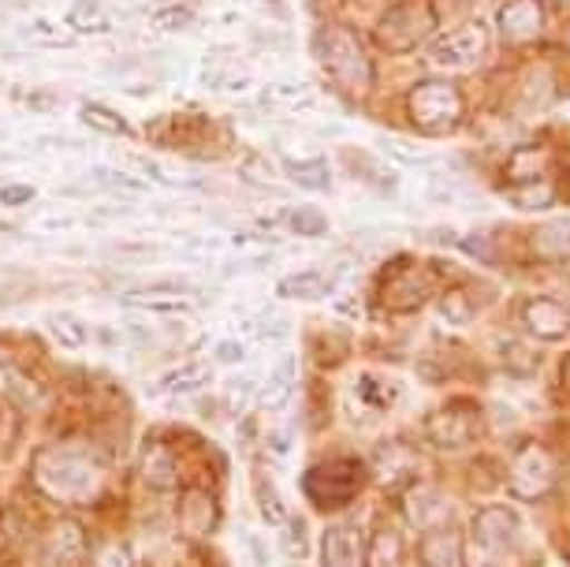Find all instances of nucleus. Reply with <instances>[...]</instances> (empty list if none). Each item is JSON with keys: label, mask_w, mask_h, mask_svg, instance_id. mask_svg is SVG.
<instances>
[{"label": "nucleus", "mask_w": 570, "mask_h": 567, "mask_svg": "<svg viewBox=\"0 0 570 567\" xmlns=\"http://www.w3.org/2000/svg\"><path fill=\"white\" fill-rule=\"evenodd\" d=\"M276 292L284 295V299H298V303H314V299L332 292V284H328V276L321 273V270H303V273L284 276Z\"/></svg>", "instance_id": "aec40b11"}, {"label": "nucleus", "mask_w": 570, "mask_h": 567, "mask_svg": "<svg viewBox=\"0 0 570 567\" xmlns=\"http://www.w3.org/2000/svg\"><path fill=\"white\" fill-rule=\"evenodd\" d=\"M94 179H98V184L105 187V195H112V198H142V195H149V179L146 176L124 173V168H116V165L94 168Z\"/></svg>", "instance_id": "f3484780"}, {"label": "nucleus", "mask_w": 570, "mask_h": 567, "mask_svg": "<svg viewBox=\"0 0 570 567\" xmlns=\"http://www.w3.org/2000/svg\"><path fill=\"white\" fill-rule=\"evenodd\" d=\"M544 27H548V19H544L541 0H508L497 16L500 38L511 41V46H533V41L544 35Z\"/></svg>", "instance_id": "6e6552de"}, {"label": "nucleus", "mask_w": 570, "mask_h": 567, "mask_svg": "<svg viewBox=\"0 0 570 567\" xmlns=\"http://www.w3.org/2000/svg\"><path fill=\"white\" fill-rule=\"evenodd\" d=\"M63 23L75 35H101V30H109V4L105 0H75L68 16H63Z\"/></svg>", "instance_id": "6ab92c4d"}, {"label": "nucleus", "mask_w": 570, "mask_h": 567, "mask_svg": "<svg viewBox=\"0 0 570 567\" xmlns=\"http://www.w3.org/2000/svg\"><path fill=\"white\" fill-rule=\"evenodd\" d=\"M262 105L265 109H284V113H298L306 105H314V87L306 79H276L262 90Z\"/></svg>", "instance_id": "2eb2a0df"}, {"label": "nucleus", "mask_w": 570, "mask_h": 567, "mask_svg": "<svg viewBox=\"0 0 570 567\" xmlns=\"http://www.w3.org/2000/svg\"><path fill=\"white\" fill-rule=\"evenodd\" d=\"M406 120L422 135H455L466 120V98L451 79H422L406 94Z\"/></svg>", "instance_id": "f03ea898"}, {"label": "nucleus", "mask_w": 570, "mask_h": 567, "mask_svg": "<svg viewBox=\"0 0 570 567\" xmlns=\"http://www.w3.org/2000/svg\"><path fill=\"white\" fill-rule=\"evenodd\" d=\"M79 120L90 127V131L109 135V138H127V135H131V124H127L116 109H109V105H98V101H82L79 105Z\"/></svg>", "instance_id": "412c9836"}, {"label": "nucleus", "mask_w": 570, "mask_h": 567, "mask_svg": "<svg viewBox=\"0 0 570 567\" xmlns=\"http://www.w3.org/2000/svg\"><path fill=\"white\" fill-rule=\"evenodd\" d=\"M556 486V459L541 441H522L511 463V493L522 500H541Z\"/></svg>", "instance_id": "39448f33"}, {"label": "nucleus", "mask_w": 570, "mask_h": 567, "mask_svg": "<svg viewBox=\"0 0 570 567\" xmlns=\"http://www.w3.org/2000/svg\"><path fill=\"white\" fill-rule=\"evenodd\" d=\"M481 433H485V419H481V411L466 400L448 403V408H440L436 414L425 419V437H429V444H436V448H466L478 441Z\"/></svg>", "instance_id": "423d86ee"}, {"label": "nucleus", "mask_w": 570, "mask_h": 567, "mask_svg": "<svg viewBox=\"0 0 570 567\" xmlns=\"http://www.w3.org/2000/svg\"><path fill=\"white\" fill-rule=\"evenodd\" d=\"M559 381H563V392L570 395V355L563 359V366H559Z\"/></svg>", "instance_id": "7c9ffc66"}, {"label": "nucleus", "mask_w": 570, "mask_h": 567, "mask_svg": "<svg viewBox=\"0 0 570 567\" xmlns=\"http://www.w3.org/2000/svg\"><path fill=\"white\" fill-rule=\"evenodd\" d=\"M217 359L220 362H239L243 359V348H235L232 340H224V344L217 348Z\"/></svg>", "instance_id": "c756f323"}, {"label": "nucleus", "mask_w": 570, "mask_h": 567, "mask_svg": "<svg viewBox=\"0 0 570 567\" xmlns=\"http://www.w3.org/2000/svg\"><path fill=\"white\" fill-rule=\"evenodd\" d=\"M254 489H257V505H262L265 522H273V527H279V522H284V505H276L273 486H268L265 478H257V481H254Z\"/></svg>", "instance_id": "a878e982"}, {"label": "nucleus", "mask_w": 570, "mask_h": 567, "mask_svg": "<svg viewBox=\"0 0 570 567\" xmlns=\"http://www.w3.org/2000/svg\"><path fill=\"white\" fill-rule=\"evenodd\" d=\"M279 173H284L292 184H298L303 190H325L332 187V173L325 165V157H295V154H284L279 157Z\"/></svg>", "instance_id": "4468645a"}, {"label": "nucleus", "mask_w": 570, "mask_h": 567, "mask_svg": "<svg viewBox=\"0 0 570 567\" xmlns=\"http://www.w3.org/2000/svg\"><path fill=\"white\" fill-rule=\"evenodd\" d=\"M433 292H436L433 273L422 270L417 262H400V276H384L381 306L395 310V314H400V310H417L433 299Z\"/></svg>", "instance_id": "0eeeda50"}, {"label": "nucleus", "mask_w": 570, "mask_h": 567, "mask_svg": "<svg viewBox=\"0 0 570 567\" xmlns=\"http://www.w3.org/2000/svg\"><path fill=\"white\" fill-rule=\"evenodd\" d=\"M209 381H213V373H209L206 362H187V366H179V370L165 373L157 389H160V392H171V395H183V392H198V389H206Z\"/></svg>", "instance_id": "5701e85b"}, {"label": "nucleus", "mask_w": 570, "mask_h": 567, "mask_svg": "<svg viewBox=\"0 0 570 567\" xmlns=\"http://www.w3.org/2000/svg\"><path fill=\"white\" fill-rule=\"evenodd\" d=\"M38 198V190L30 184H4L0 187V206H30V202Z\"/></svg>", "instance_id": "cd10ccee"}, {"label": "nucleus", "mask_w": 570, "mask_h": 567, "mask_svg": "<svg viewBox=\"0 0 570 567\" xmlns=\"http://www.w3.org/2000/svg\"><path fill=\"white\" fill-rule=\"evenodd\" d=\"M519 321L533 340H563L570 333V306L559 299L533 295L519 306Z\"/></svg>", "instance_id": "1a4fd4ad"}, {"label": "nucleus", "mask_w": 570, "mask_h": 567, "mask_svg": "<svg viewBox=\"0 0 570 567\" xmlns=\"http://www.w3.org/2000/svg\"><path fill=\"white\" fill-rule=\"evenodd\" d=\"M530 251L541 262H570V217L537 224L530 232Z\"/></svg>", "instance_id": "ddd939ff"}, {"label": "nucleus", "mask_w": 570, "mask_h": 567, "mask_svg": "<svg viewBox=\"0 0 570 567\" xmlns=\"http://www.w3.org/2000/svg\"><path fill=\"white\" fill-rule=\"evenodd\" d=\"M75 217H41L38 221V228H46V232H63V228H71Z\"/></svg>", "instance_id": "c85d7f7f"}, {"label": "nucleus", "mask_w": 570, "mask_h": 567, "mask_svg": "<svg viewBox=\"0 0 570 567\" xmlns=\"http://www.w3.org/2000/svg\"><path fill=\"white\" fill-rule=\"evenodd\" d=\"M403 534L392 527H381L365 549V567H403Z\"/></svg>", "instance_id": "4be33fe9"}, {"label": "nucleus", "mask_w": 570, "mask_h": 567, "mask_svg": "<svg viewBox=\"0 0 570 567\" xmlns=\"http://www.w3.org/2000/svg\"><path fill=\"white\" fill-rule=\"evenodd\" d=\"M195 8L190 4H160L154 12V27L165 30V35H179V30H190L195 27Z\"/></svg>", "instance_id": "b1692460"}, {"label": "nucleus", "mask_w": 570, "mask_h": 567, "mask_svg": "<svg viewBox=\"0 0 570 567\" xmlns=\"http://www.w3.org/2000/svg\"><path fill=\"white\" fill-rule=\"evenodd\" d=\"M124 306L142 310V314H157V317H183V314L195 310V295L183 292V287L149 284V287H135V292H127Z\"/></svg>", "instance_id": "9d476101"}, {"label": "nucleus", "mask_w": 570, "mask_h": 567, "mask_svg": "<svg viewBox=\"0 0 570 567\" xmlns=\"http://www.w3.org/2000/svg\"><path fill=\"white\" fill-rule=\"evenodd\" d=\"M514 538H519V516L511 508H485L478 519H473V541L489 553H503L511 549Z\"/></svg>", "instance_id": "9b49d317"}, {"label": "nucleus", "mask_w": 570, "mask_h": 567, "mask_svg": "<svg viewBox=\"0 0 570 567\" xmlns=\"http://www.w3.org/2000/svg\"><path fill=\"white\" fill-rule=\"evenodd\" d=\"M46 333L52 336V344L71 348V351L90 344V325H86L82 317L68 314V310H57V314L46 317Z\"/></svg>", "instance_id": "a211bd4d"}, {"label": "nucleus", "mask_w": 570, "mask_h": 567, "mask_svg": "<svg viewBox=\"0 0 570 567\" xmlns=\"http://www.w3.org/2000/svg\"><path fill=\"white\" fill-rule=\"evenodd\" d=\"M422 564L425 567H466V560H462V534L455 527H444V530H436L433 538H425Z\"/></svg>", "instance_id": "dca6fc26"}, {"label": "nucleus", "mask_w": 570, "mask_h": 567, "mask_svg": "<svg viewBox=\"0 0 570 567\" xmlns=\"http://www.w3.org/2000/svg\"><path fill=\"white\" fill-rule=\"evenodd\" d=\"M287 228L295 235H325L328 232V217L314 206H295L287 213Z\"/></svg>", "instance_id": "393cba45"}, {"label": "nucleus", "mask_w": 570, "mask_h": 567, "mask_svg": "<svg viewBox=\"0 0 570 567\" xmlns=\"http://www.w3.org/2000/svg\"><path fill=\"white\" fill-rule=\"evenodd\" d=\"M485 52H489V27L481 19H470V23L455 27L451 35L436 38L425 49V63L433 71H470L485 60Z\"/></svg>", "instance_id": "20e7f679"}, {"label": "nucleus", "mask_w": 570, "mask_h": 567, "mask_svg": "<svg viewBox=\"0 0 570 567\" xmlns=\"http://www.w3.org/2000/svg\"><path fill=\"white\" fill-rule=\"evenodd\" d=\"M276 173H279V165H268L265 157H250V160H246V168H243V176L250 179L254 187H273Z\"/></svg>", "instance_id": "bb28decb"}, {"label": "nucleus", "mask_w": 570, "mask_h": 567, "mask_svg": "<svg viewBox=\"0 0 570 567\" xmlns=\"http://www.w3.org/2000/svg\"><path fill=\"white\" fill-rule=\"evenodd\" d=\"M314 57L321 63V71L332 82L351 94V98H365L376 82V68L370 57V46L362 41V35L347 23H325L314 30Z\"/></svg>", "instance_id": "f257e3e1"}, {"label": "nucleus", "mask_w": 570, "mask_h": 567, "mask_svg": "<svg viewBox=\"0 0 570 567\" xmlns=\"http://www.w3.org/2000/svg\"><path fill=\"white\" fill-rule=\"evenodd\" d=\"M436 30V4L433 0H395L381 23L373 27V41L389 52H411L429 46Z\"/></svg>", "instance_id": "7ed1b4c3"}, {"label": "nucleus", "mask_w": 570, "mask_h": 567, "mask_svg": "<svg viewBox=\"0 0 570 567\" xmlns=\"http://www.w3.org/2000/svg\"><path fill=\"white\" fill-rule=\"evenodd\" d=\"M321 564L325 567H365V545L358 527H328L321 538Z\"/></svg>", "instance_id": "f8f14e48"}, {"label": "nucleus", "mask_w": 570, "mask_h": 567, "mask_svg": "<svg viewBox=\"0 0 570 567\" xmlns=\"http://www.w3.org/2000/svg\"><path fill=\"white\" fill-rule=\"evenodd\" d=\"M265 4H276V0H265Z\"/></svg>", "instance_id": "2f4dec72"}]
</instances>
